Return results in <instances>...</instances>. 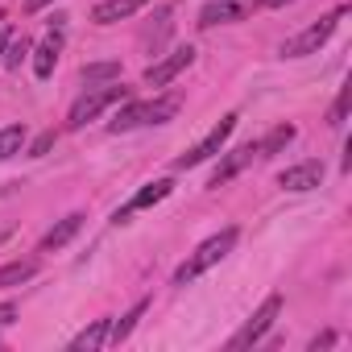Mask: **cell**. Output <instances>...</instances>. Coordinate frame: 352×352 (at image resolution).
I'll list each match as a JSON object with an SVG mask.
<instances>
[{
	"label": "cell",
	"instance_id": "1",
	"mask_svg": "<svg viewBox=\"0 0 352 352\" xmlns=\"http://www.w3.org/2000/svg\"><path fill=\"white\" fill-rule=\"evenodd\" d=\"M174 112H179V96H157V100H129L116 120L108 124V133H129L141 124H166Z\"/></svg>",
	"mask_w": 352,
	"mask_h": 352
},
{
	"label": "cell",
	"instance_id": "2",
	"mask_svg": "<svg viewBox=\"0 0 352 352\" xmlns=\"http://www.w3.org/2000/svg\"><path fill=\"white\" fill-rule=\"evenodd\" d=\"M232 245H236V228H224V232H216V236H208L179 270H174V286H187V282H195L199 274H208L212 265H220L228 253H232Z\"/></svg>",
	"mask_w": 352,
	"mask_h": 352
},
{
	"label": "cell",
	"instance_id": "3",
	"mask_svg": "<svg viewBox=\"0 0 352 352\" xmlns=\"http://www.w3.org/2000/svg\"><path fill=\"white\" fill-rule=\"evenodd\" d=\"M116 100H129V91L120 87V83H108V87H87L75 104H71V112H67V129H83L87 120H96L104 108H112Z\"/></svg>",
	"mask_w": 352,
	"mask_h": 352
},
{
	"label": "cell",
	"instance_id": "4",
	"mask_svg": "<svg viewBox=\"0 0 352 352\" xmlns=\"http://www.w3.org/2000/svg\"><path fill=\"white\" fill-rule=\"evenodd\" d=\"M340 17H344V9H336V13H327L323 21H315V25H307L302 34H294L290 42H282V58H307V54H319V50L327 46V38L336 34V25H340Z\"/></svg>",
	"mask_w": 352,
	"mask_h": 352
},
{
	"label": "cell",
	"instance_id": "5",
	"mask_svg": "<svg viewBox=\"0 0 352 352\" xmlns=\"http://www.w3.org/2000/svg\"><path fill=\"white\" fill-rule=\"evenodd\" d=\"M232 129H236V116L228 112V116H224V120H220V124H216V129H212L204 141H199V145H191L187 153H179V157H174V170H191V166H204L208 157H216V153L224 149V141L232 137Z\"/></svg>",
	"mask_w": 352,
	"mask_h": 352
},
{
	"label": "cell",
	"instance_id": "6",
	"mask_svg": "<svg viewBox=\"0 0 352 352\" xmlns=\"http://www.w3.org/2000/svg\"><path fill=\"white\" fill-rule=\"evenodd\" d=\"M278 315H282V294H270V298L253 311V319H249V323L232 336V348H236V352H241V348H253V344H257V340L274 327V319H278Z\"/></svg>",
	"mask_w": 352,
	"mask_h": 352
},
{
	"label": "cell",
	"instance_id": "7",
	"mask_svg": "<svg viewBox=\"0 0 352 352\" xmlns=\"http://www.w3.org/2000/svg\"><path fill=\"white\" fill-rule=\"evenodd\" d=\"M191 63H195V50H191V46L170 50L166 58H157V63L145 71V87H166V83H174V79H179Z\"/></svg>",
	"mask_w": 352,
	"mask_h": 352
},
{
	"label": "cell",
	"instance_id": "8",
	"mask_svg": "<svg viewBox=\"0 0 352 352\" xmlns=\"http://www.w3.org/2000/svg\"><path fill=\"white\" fill-rule=\"evenodd\" d=\"M319 183H323V162H319V157H307V162L286 166V170L278 174V187H282V191H294V195L315 191Z\"/></svg>",
	"mask_w": 352,
	"mask_h": 352
},
{
	"label": "cell",
	"instance_id": "9",
	"mask_svg": "<svg viewBox=\"0 0 352 352\" xmlns=\"http://www.w3.org/2000/svg\"><path fill=\"white\" fill-rule=\"evenodd\" d=\"M170 191H174V183H170V179H157V183H145V187H141V191H137V195H133V199H129V204H124V208H120V212L112 216V220H116V224H124V220H129L133 212H145V208H153V204H162V199H166Z\"/></svg>",
	"mask_w": 352,
	"mask_h": 352
},
{
	"label": "cell",
	"instance_id": "10",
	"mask_svg": "<svg viewBox=\"0 0 352 352\" xmlns=\"http://www.w3.org/2000/svg\"><path fill=\"white\" fill-rule=\"evenodd\" d=\"M253 157H257V145H241V149H232V153H228V157H224V162H220V166L212 170L208 187H224L228 179H236V174H241V170H245V166H249Z\"/></svg>",
	"mask_w": 352,
	"mask_h": 352
},
{
	"label": "cell",
	"instance_id": "11",
	"mask_svg": "<svg viewBox=\"0 0 352 352\" xmlns=\"http://www.w3.org/2000/svg\"><path fill=\"white\" fill-rule=\"evenodd\" d=\"M58 54H63V34L50 30V34L38 42V50H34V75H38V79H50L54 67H58Z\"/></svg>",
	"mask_w": 352,
	"mask_h": 352
},
{
	"label": "cell",
	"instance_id": "12",
	"mask_svg": "<svg viewBox=\"0 0 352 352\" xmlns=\"http://www.w3.org/2000/svg\"><path fill=\"white\" fill-rule=\"evenodd\" d=\"M79 228H83V212H71V216H63L46 236H42V245H38V253H54V249H63V245H71L75 236H79Z\"/></svg>",
	"mask_w": 352,
	"mask_h": 352
},
{
	"label": "cell",
	"instance_id": "13",
	"mask_svg": "<svg viewBox=\"0 0 352 352\" xmlns=\"http://www.w3.org/2000/svg\"><path fill=\"white\" fill-rule=\"evenodd\" d=\"M241 17H245V9L236 5V0H212V5H204V9H199V30L232 25V21H241Z\"/></svg>",
	"mask_w": 352,
	"mask_h": 352
},
{
	"label": "cell",
	"instance_id": "14",
	"mask_svg": "<svg viewBox=\"0 0 352 352\" xmlns=\"http://www.w3.org/2000/svg\"><path fill=\"white\" fill-rule=\"evenodd\" d=\"M141 5H145V0H104V5H96V9H91V21H96V25H112V21L133 17Z\"/></svg>",
	"mask_w": 352,
	"mask_h": 352
},
{
	"label": "cell",
	"instance_id": "15",
	"mask_svg": "<svg viewBox=\"0 0 352 352\" xmlns=\"http://www.w3.org/2000/svg\"><path fill=\"white\" fill-rule=\"evenodd\" d=\"M108 327H112V319H91V323L71 340V352H96V348H104V344H108Z\"/></svg>",
	"mask_w": 352,
	"mask_h": 352
},
{
	"label": "cell",
	"instance_id": "16",
	"mask_svg": "<svg viewBox=\"0 0 352 352\" xmlns=\"http://www.w3.org/2000/svg\"><path fill=\"white\" fill-rule=\"evenodd\" d=\"M38 274V257H25V261H9V265H0V290H9V286H21Z\"/></svg>",
	"mask_w": 352,
	"mask_h": 352
},
{
	"label": "cell",
	"instance_id": "17",
	"mask_svg": "<svg viewBox=\"0 0 352 352\" xmlns=\"http://www.w3.org/2000/svg\"><path fill=\"white\" fill-rule=\"evenodd\" d=\"M170 17H174V13H170V9H166V5H162V9H157V13H153V25H149V30H145V34H141V42H145V46H149V50H157V46H162V42H166V34H170V25H174V21H170Z\"/></svg>",
	"mask_w": 352,
	"mask_h": 352
},
{
	"label": "cell",
	"instance_id": "18",
	"mask_svg": "<svg viewBox=\"0 0 352 352\" xmlns=\"http://www.w3.org/2000/svg\"><path fill=\"white\" fill-rule=\"evenodd\" d=\"M145 307H149V302H145V298H141V302H137V307H133V311H124V315H120V319H116V323H112V327H108V344H120V340H129V331H133V327H137V319H141V315H145Z\"/></svg>",
	"mask_w": 352,
	"mask_h": 352
},
{
	"label": "cell",
	"instance_id": "19",
	"mask_svg": "<svg viewBox=\"0 0 352 352\" xmlns=\"http://www.w3.org/2000/svg\"><path fill=\"white\" fill-rule=\"evenodd\" d=\"M290 141H294V124H278L265 141H257V157H274V153H278V149H286Z\"/></svg>",
	"mask_w": 352,
	"mask_h": 352
},
{
	"label": "cell",
	"instance_id": "20",
	"mask_svg": "<svg viewBox=\"0 0 352 352\" xmlns=\"http://www.w3.org/2000/svg\"><path fill=\"white\" fill-rule=\"evenodd\" d=\"M25 149V124H9V129H0V162H9L13 153Z\"/></svg>",
	"mask_w": 352,
	"mask_h": 352
},
{
	"label": "cell",
	"instance_id": "21",
	"mask_svg": "<svg viewBox=\"0 0 352 352\" xmlns=\"http://www.w3.org/2000/svg\"><path fill=\"white\" fill-rule=\"evenodd\" d=\"M30 50H34V46H30L25 34H21V38H9V42H5V54H0V63H5V67H21Z\"/></svg>",
	"mask_w": 352,
	"mask_h": 352
},
{
	"label": "cell",
	"instance_id": "22",
	"mask_svg": "<svg viewBox=\"0 0 352 352\" xmlns=\"http://www.w3.org/2000/svg\"><path fill=\"white\" fill-rule=\"evenodd\" d=\"M108 79H120V63H91V67H83V83H108Z\"/></svg>",
	"mask_w": 352,
	"mask_h": 352
},
{
	"label": "cell",
	"instance_id": "23",
	"mask_svg": "<svg viewBox=\"0 0 352 352\" xmlns=\"http://www.w3.org/2000/svg\"><path fill=\"white\" fill-rule=\"evenodd\" d=\"M348 100H352V87H340V96H336V104H331V124H336V129H340L344 116H348Z\"/></svg>",
	"mask_w": 352,
	"mask_h": 352
},
{
	"label": "cell",
	"instance_id": "24",
	"mask_svg": "<svg viewBox=\"0 0 352 352\" xmlns=\"http://www.w3.org/2000/svg\"><path fill=\"white\" fill-rule=\"evenodd\" d=\"M50 145H54V129H50V133H42V137L30 145V157H46V153H50Z\"/></svg>",
	"mask_w": 352,
	"mask_h": 352
},
{
	"label": "cell",
	"instance_id": "25",
	"mask_svg": "<svg viewBox=\"0 0 352 352\" xmlns=\"http://www.w3.org/2000/svg\"><path fill=\"white\" fill-rule=\"evenodd\" d=\"M13 319H17V307L13 302H0V327H9Z\"/></svg>",
	"mask_w": 352,
	"mask_h": 352
},
{
	"label": "cell",
	"instance_id": "26",
	"mask_svg": "<svg viewBox=\"0 0 352 352\" xmlns=\"http://www.w3.org/2000/svg\"><path fill=\"white\" fill-rule=\"evenodd\" d=\"M331 344H336V336H331V331H323V336H315V340H311V352H319V348H331Z\"/></svg>",
	"mask_w": 352,
	"mask_h": 352
},
{
	"label": "cell",
	"instance_id": "27",
	"mask_svg": "<svg viewBox=\"0 0 352 352\" xmlns=\"http://www.w3.org/2000/svg\"><path fill=\"white\" fill-rule=\"evenodd\" d=\"M46 5H54V0H25V9H30V13H38V9H46Z\"/></svg>",
	"mask_w": 352,
	"mask_h": 352
},
{
	"label": "cell",
	"instance_id": "28",
	"mask_svg": "<svg viewBox=\"0 0 352 352\" xmlns=\"http://www.w3.org/2000/svg\"><path fill=\"white\" fill-rule=\"evenodd\" d=\"M282 5H290V0H261V9H282Z\"/></svg>",
	"mask_w": 352,
	"mask_h": 352
},
{
	"label": "cell",
	"instance_id": "29",
	"mask_svg": "<svg viewBox=\"0 0 352 352\" xmlns=\"http://www.w3.org/2000/svg\"><path fill=\"white\" fill-rule=\"evenodd\" d=\"M5 38H9V25L0 21V54H5Z\"/></svg>",
	"mask_w": 352,
	"mask_h": 352
}]
</instances>
